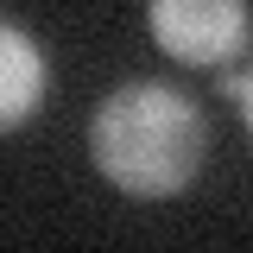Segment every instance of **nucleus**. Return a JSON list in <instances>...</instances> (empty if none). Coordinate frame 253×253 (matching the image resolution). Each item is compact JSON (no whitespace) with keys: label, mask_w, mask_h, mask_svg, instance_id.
Wrapping results in <instances>:
<instances>
[{"label":"nucleus","mask_w":253,"mask_h":253,"mask_svg":"<svg viewBox=\"0 0 253 253\" xmlns=\"http://www.w3.org/2000/svg\"><path fill=\"white\" fill-rule=\"evenodd\" d=\"M203 114L165 83L114 89L89 121L95 171L126 196H177L203 171Z\"/></svg>","instance_id":"f257e3e1"},{"label":"nucleus","mask_w":253,"mask_h":253,"mask_svg":"<svg viewBox=\"0 0 253 253\" xmlns=\"http://www.w3.org/2000/svg\"><path fill=\"white\" fill-rule=\"evenodd\" d=\"M152 38L177 63H221L247 44V0H152Z\"/></svg>","instance_id":"f03ea898"},{"label":"nucleus","mask_w":253,"mask_h":253,"mask_svg":"<svg viewBox=\"0 0 253 253\" xmlns=\"http://www.w3.org/2000/svg\"><path fill=\"white\" fill-rule=\"evenodd\" d=\"M44 101V57L19 26H0V133L26 126Z\"/></svg>","instance_id":"7ed1b4c3"},{"label":"nucleus","mask_w":253,"mask_h":253,"mask_svg":"<svg viewBox=\"0 0 253 253\" xmlns=\"http://www.w3.org/2000/svg\"><path fill=\"white\" fill-rule=\"evenodd\" d=\"M221 95L241 108V121H247V133H253V70H241V76H221Z\"/></svg>","instance_id":"20e7f679"}]
</instances>
